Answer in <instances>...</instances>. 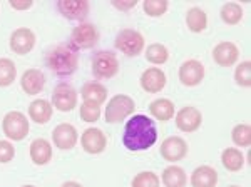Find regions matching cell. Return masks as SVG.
Wrapping results in <instances>:
<instances>
[{
  "label": "cell",
  "instance_id": "6da1fadb",
  "mask_svg": "<svg viewBox=\"0 0 251 187\" xmlns=\"http://www.w3.org/2000/svg\"><path fill=\"white\" fill-rule=\"evenodd\" d=\"M157 140V129L152 119L148 116L137 114L126 122L123 144L126 149L131 152H141V150H148L149 147L156 144Z\"/></svg>",
  "mask_w": 251,
  "mask_h": 187
},
{
  "label": "cell",
  "instance_id": "7a4b0ae2",
  "mask_svg": "<svg viewBox=\"0 0 251 187\" xmlns=\"http://www.w3.org/2000/svg\"><path fill=\"white\" fill-rule=\"evenodd\" d=\"M47 66L59 77L72 75L77 70V66H79L77 50L72 48L71 46H66V44L55 46L54 48H50L47 54Z\"/></svg>",
  "mask_w": 251,
  "mask_h": 187
},
{
  "label": "cell",
  "instance_id": "3957f363",
  "mask_svg": "<svg viewBox=\"0 0 251 187\" xmlns=\"http://www.w3.org/2000/svg\"><path fill=\"white\" fill-rule=\"evenodd\" d=\"M136 109L134 100L124 94H117L107 102L106 109V122L107 124H117L123 122L126 117H129Z\"/></svg>",
  "mask_w": 251,
  "mask_h": 187
},
{
  "label": "cell",
  "instance_id": "277c9868",
  "mask_svg": "<svg viewBox=\"0 0 251 187\" xmlns=\"http://www.w3.org/2000/svg\"><path fill=\"white\" fill-rule=\"evenodd\" d=\"M116 48L127 57H136L144 50V37L141 32L124 28L116 35Z\"/></svg>",
  "mask_w": 251,
  "mask_h": 187
},
{
  "label": "cell",
  "instance_id": "5b68a950",
  "mask_svg": "<svg viewBox=\"0 0 251 187\" xmlns=\"http://www.w3.org/2000/svg\"><path fill=\"white\" fill-rule=\"evenodd\" d=\"M2 131L10 140H22L29 134V120L22 112H9L2 120Z\"/></svg>",
  "mask_w": 251,
  "mask_h": 187
},
{
  "label": "cell",
  "instance_id": "8992f818",
  "mask_svg": "<svg viewBox=\"0 0 251 187\" xmlns=\"http://www.w3.org/2000/svg\"><path fill=\"white\" fill-rule=\"evenodd\" d=\"M119 70V60L114 52L100 50L92 57V74L97 79H111Z\"/></svg>",
  "mask_w": 251,
  "mask_h": 187
},
{
  "label": "cell",
  "instance_id": "52a82bcc",
  "mask_svg": "<svg viewBox=\"0 0 251 187\" xmlns=\"http://www.w3.org/2000/svg\"><path fill=\"white\" fill-rule=\"evenodd\" d=\"M52 105L60 112H71L77 105V92L67 82H59L52 92Z\"/></svg>",
  "mask_w": 251,
  "mask_h": 187
},
{
  "label": "cell",
  "instance_id": "ba28073f",
  "mask_svg": "<svg viewBox=\"0 0 251 187\" xmlns=\"http://www.w3.org/2000/svg\"><path fill=\"white\" fill-rule=\"evenodd\" d=\"M99 40L97 28L92 23H80L72 30L71 34V47L79 50V48H91L94 47Z\"/></svg>",
  "mask_w": 251,
  "mask_h": 187
},
{
  "label": "cell",
  "instance_id": "9c48e42d",
  "mask_svg": "<svg viewBox=\"0 0 251 187\" xmlns=\"http://www.w3.org/2000/svg\"><path fill=\"white\" fill-rule=\"evenodd\" d=\"M188 154V142L183 137H168L161 144V157L168 162H177Z\"/></svg>",
  "mask_w": 251,
  "mask_h": 187
},
{
  "label": "cell",
  "instance_id": "30bf717a",
  "mask_svg": "<svg viewBox=\"0 0 251 187\" xmlns=\"http://www.w3.org/2000/svg\"><path fill=\"white\" fill-rule=\"evenodd\" d=\"M80 144H82V149L87 154H94L96 156V154L104 152V149L107 145V137L100 129L89 127L80 136Z\"/></svg>",
  "mask_w": 251,
  "mask_h": 187
},
{
  "label": "cell",
  "instance_id": "8fae6325",
  "mask_svg": "<svg viewBox=\"0 0 251 187\" xmlns=\"http://www.w3.org/2000/svg\"><path fill=\"white\" fill-rule=\"evenodd\" d=\"M204 79V66L196 59L186 60L179 67V80L186 87H194Z\"/></svg>",
  "mask_w": 251,
  "mask_h": 187
},
{
  "label": "cell",
  "instance_id": "7c38bea8",
  "mask_svg": "<svg viewBox=\"0 0 251 187\" xmlns=\"http://www.w3.org/2000/svg\"><path fill=\"white\" fill-rule=\"evenodd\" d=\"M35 46V35L30 28L20 27L12 32L10 35V48L19 55H25Z\"/></svg>",
  "mask_w": 251,
  "mask_h": 187
},
{
  "label": "cell",
  "instance_id": "4fadbf2b",
  "mask_svg": "<svg viewBox=\"0 0 251 187\" xmlns=\"http://www.w3.org/2000/svg\"><path fill=\"white\" fill-rule=\"evenodd\" d=\"M203 124V116L196 107H183L176 114V127L183 132H194Z\"/></svg>",
  "mask_w": 251,
  "mask_h": 187
},
{
  "label": "cell",
  "instance_id": "5bb4252c",
  "mask_svg": "<svg viewBox=\"0 0 251 187\" xmlns=\"http://www.w3.org/2000/svg\"><path fill=\"white\" fill-rule=\"evenodd\" d=\"M52 139H54V144L57 149L62 150H71L75 147L79 139V134L75 131L74 125L71 124H59L57 127L52 132Z\"/></svg>",
  "mask_w": 251,
  "mask_h": 187
},
{
  "label": "cell",
  "instance_id": "9a60e30c",
  "mask_svg": "<svg viewBox=\"0 0 251 187\" xmlns=\"http://www.w3.org/2000/svg\"><path fill=\"white\" fill-rule=\"evenodd\" d=\"M57 10L69 20H84L89 14L87 0H59Z\"/></svg>",
  "mask_w": 251,
  "mask_h": 187
},
{
  "label": "cell",
  "instance_id": "2e32d148",
  "mask_svg": "<svg viewBox=\"0 0 251 187\" xmlns=\"http://www.w3.org/2000/svg\"><path fill=\"white\" fill-rule=\"evenodd\" d=\"M238 57H240V50L233 42H220L213 48V59L220 67H233Z\"/></svg>",
  "mask_w": 251,
  "mask_h": 187
},
{
  "label": "cell",
  "instance_id": "e0dca14e",
  "mask_svg": "<svg viewBox=\"0 0 251 187\" xmlns=\"http://www.w3.org/2000/svg\"><path fill=\"white\" fill-rule=\"evenodd\" d=\"M139 82H141V87H143L146 92L157 94L166 87V74L157 67L146 69L143 72V75H141Z\"/></svg>",
  "mask_w": 251,
  "mask_h": 187
},
{
  "label": "cell",
  "instance_id": "ac0fdd59",
  "mask_svg": "<svg viewBox=\"0 0 251 187\" xmlns=\"http://www.w3.org/2000/svg\"><path fill=\"white\" fill-rule=\"evenodd\" d=\"M20 87L27 95H37L46 87V77L39 69H29L24 72L22 79H20Z\"/></svg>",
  "mask_w": 251,
  "mask_h": 187
},
{
  "label": "cell",
  "instance_id": "d6986e66",
  "mask_svg": "<svg viewBox=\"0 0 251 187\" xmlns=\"http://www.w3.org/2000/svg\"><path fill=\"white\" fill-rule=\"evenodd\" d=\"M80 97L87 104L100 105L107 100V89L100 82H86L80 89Z\"/></svg>",
  "mask_w": 251,
  "mask_h": 187
},
{
  "label": "cell",
  "instance_id": "ffe728a7",
  "mask_svg": "<svg viewBox=\"0 0 251 187\" xmlns=\"http://www.w3.org/2000/svg\"><path fill=\"white\" fill-rule=\"evenodd\" d=\"M218 184V172L211 165H200L191 174V186L193 187H216Z\"/></svg>",
  "mask_w": 251,
  "mask_h": 187
},
{
  "label": "cell",
  "instance_id": "44dd1931",
  "mask_svg": "<svg viewBox=\"0 0 251 187\" xmlns=\"http://www.w3.org/2000/svg\"><path fill=\"white\" fill-rule=\"evenodd\" d=\"M30 159L37 165H46L52 159V145L46 139H35L30 144Z\"/></svg>",
  "mask_w": 251,
  "mask_h": 187
},
{
  "label": "cell",
  "instance_id": "7402d4cb",
  "mask_svg": "<svg viewBox=\"0 0 251 187\" xmlns=\"http://www.w3.org/2000/svg\"><path fill=\"white\" fill-rule=\"evenodd\" d=\"M29 116L35 124H47L52 117V104L46 99H37L29 105Z\"/></svg>",
  "mask_w": 251,
  "mask_h": 187
},
{
  "label": "cell",
  "instance_id": "603a6c76",
  "mask_svg": "<svg viewBox=\"0 0 251 187\" xmlns=\"http://www.w3.org/2000/svg\"><path fill=\"white\" fill-rule=\"evenodd\" d=\"M149 112L156 120L168 122L174 117V104L169 99H156L149 104Z\"/></svg>",
  "mask_w": 251,
  "mask_h": 187
},
{
  "label": "cell",
  "instance_id": "cb8c5ba5",
  "mask_svg": "<svg viewBox=\"0 0 251 187\" xmlns=\"http://www.w3.org/2000/svg\"><path fill=\"white\" fill-rule=\"evenodd\" d=\"M163 184L166 187H186L188 184V176L184 169L179 165H169L163 170Z\"/></svg>",
  "mask_w": 251,
  "mask_h": 187
},
{
  "label": "cell",
  "instance_id": "d4e9b609",
  "mask_svg": "<svg viewBox=\"0 0 251 187\" xmlns=\"http://www.w3.org/2000/svg\"><path fill=\"white\" fill-rule=\"evenodd\" d=\"M221 162L226 170H229V172H238V170H241L243 165H245V156L241 154L240 149L228 147L223 150Z\"/></svg>",
  "mask_w": 251,
  "mask_h": 187
},
{
  "label": "cell",
  "instance_id": "484cf974",
  "mask_svg": "<svg viewBox=\"0 0 251 187\" xmlns=\"http://www.w3.org/2000/svg\"><path fill=\"white\" fill-rule=\"evenodd\" d=\"M186 23H188V28L194 34H201L206 27H208V15L203 9L200 7H193V9L188 10L186 14Z\"/></svg>",
  "mask_w": 251,
  "mask_h": 187
},
{
  "label": "cell",
  "instance_id": "4316f807",
  "mask_svg": "<svg viewBox=\"0 0 251 187\" xmlns=\"http://www.w3.org/2000/svg\"><path fill=\"white\" fill-rule=\"evenodd\" d=\"M220 15L225 23H228V25H236V23H240L243 19V9H241L240 3L228 2L221 7Z\"/></svg>",
  "mask_w": 251,
  "mask_h": 187
},
{
  "label": "cell",
  "instance_id": "83f0119b",
  "mask_svg": "<svg viewBox=\"0 0 251 187\" xmlns=\"http://www.w3.org/2000/svg\"><path fill=\"white\" fill-rule=\"evenodd\" d=\"M146 59L151 64L163 66V64L168 62L169 52L163 44H151V46H148V48H146Z\"/></svg>",
  "mask_w": 251,
  "mask_h": 187
},
{
  "label": "cell",
  "instance_id": "f1b7e54d",
  "mask_svg": "<svg viewBox=\"0 0 251 187\" xmlns=\"http://www.w3.org/2000/svg\"><path fill=\"white\" fill-rule=\"evenodd\" d=\"M17 69L10 59H0V87H9L15 80Z\"/></svg>",
  "mask_w": 251,
  "mask_h": 187
},
{
  "label": "cell",
  "instance_id": "f546056e",
  "mask_svg": "<svg viewBox=\"0 0 251 187\" xmlns=\"http://www.w3.org/2000/svg\"><path fill=\"white\" fill-rule=\"evenodd\" d=\"M231 139L238 147H250L251 144V127L248 124H238L231 131Z\"/></svg>",
  "mask_w": 251,
  "mask_h": 187
},
{
  "label": "cell",
  "instance_id": "4dcf8cb0",
  "mask_svg": "<svg viewBox=\"0 0 251 187\" xmlns=\"http://www.w3.org/2000/svg\"><path fill=\"white\" fill-rule=\"evenodd\" d=\"M168 7V0H144L143 2V9L149 17H161L166 14Z\"/></svg>",
  "mask_w": 251,
  "mask_h": 187
},
{
  "label": "cell",
  "instance_id": "1f68e13d",
  "mask_svg": "<svg viewBox=\"0 0 251 187\" xmlns=\"http://www.w3.org/2000/svg\"><path fill=\"white\" fill-rule=\"evenodd\" d=\"M161 181L151 170H143L132 179V187H159Z\"/></svg>",
  "mask_w": 251,
  "mask_h": 187
},
{
  "label": "cell",
  "instance_id": "d6a6232c",
  "mask_svg": "<svg viewBox=\"0 0 251 187\" xmlns=\"http://www.w3.org/2000/svg\"><path fill=\"white\" fill-rule=\"evenodd\" d=\"M234 80H236L238 85L241 87H250L251 85V62L250 60H245L240 66L234 69Z\"/></svg>",
  "mask_w": 251,
  "mask_h": 187
},
{
  "label": "cell",
  "instance_id": "836d02e7",
  "mask_svg": "<svg viewBox=\"0 0 251 187\" xmlns=\"http://www.w3.org/2000/svg\"><path fill=\"white\" fill-rule=\"evenodd\" d=\"M79 114H80V119L84 122H97L100 117V105H94V104H87L84 102L80 105L79 109Z\"/></svg>",
  "mask_w": 251,
  "mask_h": 187
},
{
  "label": "cell",
  "instance_id": "e575fe53",
  "mask_svg": "<svg viewBox=\"0 0 251 187\" xmlns=\"http://www.w3.org/2000/svg\"><path fill=\"white\" fill-rule=\"evenodd\" d=\"M15 156V149L9 140H0V162L7 164L14 159Z\"/></svg>",
  "mask_w": 251,
  "mask_h": 187
},
{
  "label": "cell",
  "instance_id": "d590c367",
  "mask_svg": "<svg viewBox=\"0 0 251 187\" xmlns=\"http://www.w3.org/2000/svg\"><path fill=\"white\" fill-rule=\"evenodd\" d=\"M136 0H112V5L119 10H131L132 7H136Z\"/></svg>",
  "mask_w": 251,
  "mask_h": 187
},
{
  "label": "cell",
  "instance_id": "8d00e7d4",
  "mask_svg": "<svg viewBox=\"0 0 251 187\" xmlns=\"http://www.w3.org/2000/svg\"><path fill=\"white\" fill-rule=\"evenodd\" d=\"M32 0H10V7L15 10H27L32 7Z\"/></svg>",
  "mask_w": 251,
  "mask_h": 187
},
{
  "label": "cell",
  "instance_id": "74e56055",
  "mask_svg": "<svg viewBox=\"0 0 251 187\" xmlns=\"http://www.w3.org/2000/svg\"><path fill=\"white\" fill-rule=\"evenodd\" d=\"M62 187H82L79 182H74V181H69V182H64Z\"/></svg>",
  "mask_w": 251,
  "mask_h": 187
},
{
  "label": "cell",
  "instance_id": "f35d334b",
  "mask_svg": "<svg viewBox=\"0 0 251 187\" xmlns=\"http://www.w3.org/2000/svg\"><path fill=\"white\" fill-rule=\"evenodd\" d=\"M22 187H34V186H22Z\"/></svg>",
  "mask_w": 251,
  "mask_h": 187
},
{
  "label": "cell",
  "instance_id": "ab89813d",
  "mask_svg": "<svg viewBox=\"0 0 251 187\" xmlns=\"http://www.w3.org/2000/svg\"><path fill=\"white\" fill-rule=\"evenodd\" d=\"M229 187H240V186H229Z\"/></svg>",
  "mask_w": 251,
  "mask_h": 187
}]
</instances>
